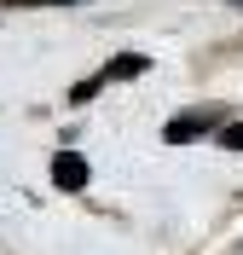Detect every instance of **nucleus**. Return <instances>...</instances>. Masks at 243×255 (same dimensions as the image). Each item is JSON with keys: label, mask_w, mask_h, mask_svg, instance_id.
Returning a JSON list of instances; mask_svg holds the SVG:
<instances>
[{"label": "nucleus", "mask_w": 243, "mask_h": 255, "mask_svg": "<svg viewBox=\"0 0 243 255\" xmlns=\"http://www.w3.org/2000/svg\"><path fill=\"white\" fill-rule=\"evenodd\" d=\"M220 145H226V151H243V122H232V128H220Z\"/></svg>", "instance_id": "obj_4"}, {"label": "nucleus", "mask_w": 243, "mask_h": 255, "mask_svg": "<svg viewBox=\"0 0 243 255\" xmlns=\"http://www.w3.org/2000/svg\"><path fill=\"white\" fill-rule=\"evenodd\" d=\"M151 58H139V52H122V58L110 64V81H128V76H145Z\"/></svg>", "instance_id": "obj_3"}, {"label": "nucleus", "mask_w": 243, "mask_h": 255, "mask_svg": "<svg viewBox=\"0 0 243 255\" xmlns=\"http://www.w3.org/2000/svg\"><path fill=\"white\" fill-rule=\"evenodd\" d=\"M6 6H81V0H6Z\"/></svg>", "instance_id": "obj_5"}, {"label": "nucleus", "mask_w": 243, "mask_h": 255, "mask_svg": "<svg viewBox=\"0 0 243 255\" xmlns=\"http://www.w3.org/2000/svg\"><path fill=\"white\" fill-rule=\"evenodd\" d=\"M87 180H93V168H87L81 151H58V157H52V186L58 191H81Z\"/></svg>", "instance_id": "obj_2"}, {"label": "nucleus", "mask_w": 243, "mask_h": 255, "mask_svg": "<svg viewBox=\"0 0 243 255\" xmlns=\"http://www.w3.org/2000/svg\"><path fill=\"white\" fill-rule=\"evenodd\" d=\"M209 128H214V111H179L174 122L162 128V139L168 145H191V139H203Z\"/></svg>", "instance_id": "obj_1"}]
</instances>
